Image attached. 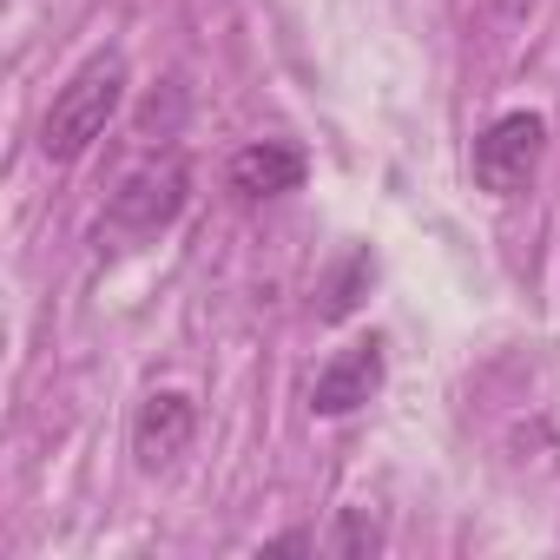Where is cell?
<instances>
[{
	"instance_id": "7",
	"label": "cell",
	"mask_w": 560,
	"mask_h": 560,
	"mask_svg": "<svg viewBox=\"0 0 560 560\" xmlns=\"http://www.w3.org/2000/svg\"><path fill=\"white\" fill-rule=\"evenodd\" d=\"M370 284H376V257L357 244V250H343L330 270H324V291H317V317L324 324H343L363 298H370Z\"/></svg>"
},
{
	"instance_id": "1",
	"label": "cell",
	"mask_w": 560,
	"mask_h": 560,
	"mask_svg": "<svg viewBox=\"0 0 560 560\" xmlns=\"http://www.w3.org/2000/svg\"><path fill=\"white\" fill-rule=\"evenodd\" d=\"M119 100H126V54L100 47V54L80 60V73L54 93V106H47V119H40V152H47L54 165L86 159L93 139H106Z\"/></svg>"
},
{
	"instance_id": "5",
	"label": "cell",
	"mask_w": 560,
	"mask_h": 560,
	"mask_svg": "<svg viewBox=\"0 0 560 560\" xmlns=\"http://www.w3.org/2000/svg\"><path fill=\"white\" fill-rule=\"evenodd\" d=\"M191 435H198V402L185 389H152L132 416V462L145 475H165L191 448Z\"/></svg>"
},
{
	"instance_id": "6",
	"label": "cell",
	"mask_w": 560,
	"mask_h": 560,
	"mask_svg": "<svg viewBox=\"0 0 560 560\" xmlns=\"http://www.w3.org/2000/svg\"><path fill=\"white\" fill-rule=\"evenodd\" d=\"M311 178V159L284 139H257L244 152H231V191L237 198H284Z\"/></svg>"
},
{
	"instance_id": "9",
	"label": "cell",
	"mask_w": 560,
	"mask_h": 560,
	"mask_svg": "<svg viewBox=\"0 0 560 560\" xmlns=\"http://www.w3.org/2000/svg\"><path fill=\"white\" fill-rule=\"evenodd\" d=\"M324 540L311 534V527H291V534H277V540H264V553H317Z\"/></svg>"
},
{
	"instance_id": "3",
	"label": "cell",
	"mask_w": 560,
	"mask_h": 560,
	"mask_svg": "<svg viewBox=\"0 0 560 560\" xmlns=\"http://www.w3.org/2000/svg\"><path fill=\"white\" fill-rule=\"evenodd\" d=\"M540 159H547V119H540V113H527V106L501 113V119L475 139V152H468L475 185H481V191H494V198H521V191L534 185Z\"/></svg>"
},
{
	"instance_id": "4",
	"label": "cell",
	"mask_w": 560,
	"mask_h": 560,
	"mask_svg": "<svg viewBox=\"0 0 560 560\" xmlns=\"http://www.w3.org/2000/svg\"><path fill=\"white\" fill-rule=\"evenodd\" d=\"M389 383V357L383 337H363L350 350H337L317 376H311V416H357L363 402H376Z\"/></svg>"
},
{
	"instance_id": "8",
	"label": "cell",
	"mask_w": 560,
	"mask_h": 560,
	"mask_svg": "<svg viewBox=\"0 0 560 560\" xmlns=\"http://www.w3.org/2000/svg\"><path fill=\"white\" fill-rule=\"evenodd\" d=\"M324 553H337V560H370V553H383V527H376L363 508H343L337 527L324 534Z\"/></svg>"
},
{
	"instance_id": "2",
	"label": "cell",
	"mask_w": 560,
	"mask_h": 560,
	"mask_svg": "<svg viewBox=\"0 0 560 560\" xmlns=\"http://www.w3.org/2000/svg\"><path fill=\"white\" fill-rule=\"evenodd\" d=\"M185 205H191V165L178 152H139L106 191V224L126 237H159L165 224H178Z\"/></svg>"
}]
</instances>
